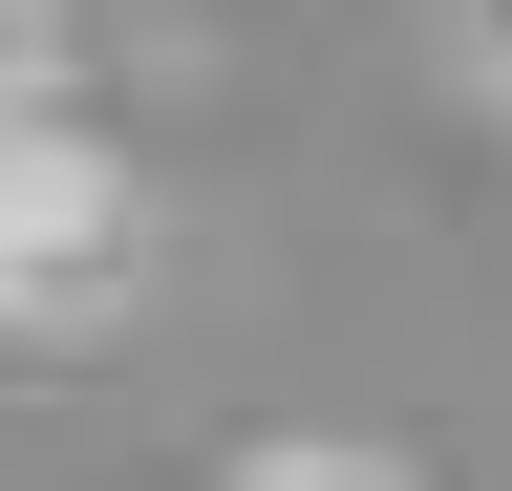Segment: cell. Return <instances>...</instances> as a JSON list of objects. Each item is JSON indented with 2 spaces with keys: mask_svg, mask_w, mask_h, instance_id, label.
Here are the masks:
<instances>
[{
  "mask_svg": "<svg viewBox=\"0 0 512 491\" xmlns=\"http://www.w3.org/2000/svg\"><path fill=\"white\" fill-rule=\"evenodd\" d=\"M150 299V171H128L86 107H22L0 129V342H107Z\"/></svg>",
  "mask_w": 512,
  "mask_h": 491,
  "instance_id": "cell-1",
  "label": "cell"
},
{
  "mask_svg": "<svg viewBox=\"0 0 512 491\" xmlns=\"http://www.w3.org/2000/svg\"><path fill=\"white\" fill-rule=\"evenodd\" d=\"M22 107H64V0H0V129Z\"/></svg>",
  "mask_w": 512,
  "mask_h": 491,
  "instance_id": "cell-2",
  "label": "cell"
},
{
  "mask_svg": "<svg viewBox=\"0 0 512 491\" xmlns=\"http://www.w3.org/2000/svg\"><path fill=\"white\" fill-rule=\"evenodd\" d=\"M235 491H406V470H384V449H256Z\"/></svg>",
  "mask_w": 512,
  "mask_h": 491,
  "instance_id": "cell-3",
  "label": "cell"
},
{
  "mask_svg": "<svg viewBox=\"0 0 512 491\" xmlns=\"http://www.w3.org/2000/svg\"><path fill=\"white\" fill-rule=\"evenodd\" d=\"M448 43H470V65H491V86H512V0H448Z\"/></svg>",
  "mask_w": 512,
  "mask_h": 491,
  "instance_id": "cell-4",
  "label": "cell"
}]
</instances>
